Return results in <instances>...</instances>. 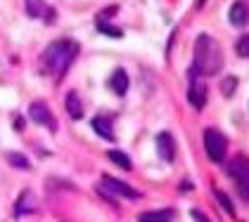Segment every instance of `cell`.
<instances>
[{"label":"cell","mask_w":249,"mask_h":222,"mask_svg":"<svg viewBox=\"0 0 249 222\" xmlns=\"http://www.w3.org/2000/svg\"><path fill=\"white\" fill-rule=\"evenodd\" d=\"M204 5V0H197V7H202Z\"/></svg>","instance_id":"23"},{"label":"cell","mask_w":249,"mask_h":222,"mask_svg":"<svg viewBox=\"0 0 249 222\" xmlns=\"http://www.w3.org/2000/svg\"><path fill=\"white\" fill-rule=\"evenodd\" d=\"M97 29H100L102 33L112 36V38H121V29H116V26H109V24H105L102 19H97Z\"/></svg>","instance_id":"18"},{"label":"cell","mask_w":249,"mask_h":222,"mask_svg":"<svg viewBox=\"0 0 249 222\" xmlns=\"http://www.w3.org/2000/svg\"><path fill=\"white\" fill-rule=\"evenodd\" d=\"M36 199H34V194L31 191H24L19 199H17V204H15V215L21 218V215H31V213H36Z\"/></svg>","instance_id":"9"},{"label":"cell","mask_w":249,"mask_h":222,"mask_svg":"<svg viewBox=\"0 0 249 222\" xmlns=\"http://www.w3.org/2000/svg\"><path fill=\"white\" fill-rule=\"evenodd\" d=\"M29 118L38 126H53V113H50L45 102H34L29 107Z\"/></svg>","instance_id":"8"},{"label":"cell","mask_w":249,"mask_h":222,"mask_svg":"<svg viewBox=\"0 0 249 222\" xmlns=\"http://www.w3.org/2000/svg\"><path fill=\"white\" fill-rule=\"evenodd\" d=\"M192 69L199 76H216L223 69V50L209 33H202L197 38V43H195Z\"/></svg>","instance_id":"1"},{"label":"cell","mask_w":249,"mask_h":222,"mask_svg":"<svg viewBox=\"0 0 249 222\" xmlns=\"http://www.w3.org/2000/svg\"><path fill=\"white\" fill-rule=\"evenodd\" d=\"M102 189H107L112 196H126V199H140V194L135 191L133 187H128L126 182H121V180H114V177H109V175H105L102 177Z\"/></svg>","instance_id":"6"},{"label":"cell","mask_w":249,"mask_h":222,"mask_svg":"<svg viewBox=\"0 0 249 222\" xmlns=\"http://www.w3.org/2000/svg\"><path fill=\"white\" fill-rule=\"evenodd\" d=\"M7 161H10L12 166L21 168V170H29V161H26V156H21V154H7Z\"/></svg>","instance_id":"19"},{"label":"cell","mask_w":249,"mask_h":222,"mask_svg":"<svg viewBox=\"0 0 249 222\" xmlns=\"http://www.w3.org/2000/svg\"><path fill=\"white\" fill-rule=\"evenodd\" d=\"M26 10H29V15L31 17H53V10L43 2V0H26Z\"/></svg>","instance_id":"14"},{"label":"cell","mask_w":249,"mask_h":222,"mask_svg":"<svg viewBox=\"0 0 249 222\" xmlns=\"http://www.w3.org/2000/svg\"><path fill=\"white\" fill-rule=\"evenodd\" d=\"M107 156H109V161H114L119 168H124V170H131V159H128L126 154H121V151L112 149V151H109Z\"/></svg>","instance_id":"16"},{"label":"cell","mask_w":249,"mask_h":222,"mask_svg":"<svg viewBox=\"0 0 249 222\" xmlns=\"http://www.w3.org/2000/svg\"><path fill=\"white\" fill-rule=\"evenodd\" d=\"M213 194H216V199H218V204H221V208H223V210L228 213L230 218H232V215H235V208H232V201H230V199L226 196V194H223V191H218V189H216Z\"/></svg>","instance_id":"17"},{"label":"cell","mask_w":249,"mask_h":222,"mask_svg":"<svg viewBox=\"0 0 249 222\" xmlns=\"http://www.w3.org/2000/svg\"><path fill=\"white\" fill-rule=\"evenodd\" d=\"M235 85H237V80L230 76V78H226V80L221 83V90H223V95H226V97H232V95H235Z\"/></svg>","instance_id":"20"},{"label":"cell","mask_w":249,"mask_h":222,"mask_svg":"<svg viewBox=\"0 0 249 222\" xmlns=\"http://www.w3.org/2000/svg\"><path fill=\"white\" fill-rule=\"evenodd\" d=\"M230 24L232 26H245L249 21V5L247 2H242V0H237L232 7H230Z\"/></svg>","instance_id":"11"},{"label":"cell","mask_w":249,"mask_h":222,"mask_svg":"<svg viewBox=\"0 0 249 222\" xmlns=\"http://www.w3.org/2000/svg\"><path fill=\"white\" fill-rule=\"evenodd\" d=\"M190 74V88H188V102H190L195 109H204V102H207V85L202 83V76L197 74L195 69L188 71Z\"/></svg>","instance_id":"5"},{"label":"cell","mask_w":249,"mask_h":222,"mask_svg":"<svg viewBox=\"0 0 249 222\" xmlns=\"http://www.w3.org/2000/svg\"><path fill=\"white\" fill-rule=\"evenodd\" d=\"M176 218V210L173 208H161V210H147V213H140L138 222H171Z\"/></svg>","instance_id":"10"},{"label":"cell","mask_w":249,"mask_h":222,"mask_svg":"<svg viewBox=\"0 0 249 222\" xmlns=\"http://www.w3.org/2000/svg\"><path fill=\"white\" fill-rule=\"evenodd\" d=\"M78 55V45L74 40H55L45 48L43 52V66L45 71L55 78H62L67 74V69L71 66V62Z\"/></svg>","instance_id":"2"},{"label":"cell","mask_w":249,"mask_h":222,"mask_svg":"<svg viewBox=\"0 0 249 222\" xmlns=\"http://www.w3.org/2000/svg\"><path fill=\"white\" fill-rule=\"evenodd\" d=\"M109 88H112L119 97H124L126 90H128V74H126L124 69H114L112 76H109Z\"/></svg>","instance_id":"12"},{"label":"cell","mask_w":249,"mask_h":222,"mask_svg":"<svg viewBox=\"0 0 249 222\" xmlns=\"http://www.w3.org/2000/svg\"><path fill=\"white\" fill-rule=\"evenodd\" d=\"M226 170H228L230 180H232V185L237 189L240 199L249 201V159L235 156V159H230V163Z\"/></svg>","instance_id":"3"},{"label":"cell","mask_w":249,"mask_h":222,"mask_svg":"<svg viewBox=\"0 0 249 222\" xmlns=\"http://www.w3.org/2000/svg\"><path fill=\"white\" fill-rule=\"evenodd\" d=\"M192 218H195V220H197V222H211L209 218H207L204 213H199V210H192Z\"/></svg>","instance_id":"22"},{"label":"cell","mask_w":249,"mask_h":222,"mask_svg":"<svg viewBox=\"0 0 249 222\" xmlns=\"http://www.w3.org/2000/svg\"><path fill=\"white\" fill-rule=\"evenodd\" d=\"M204 151L213 163H223V159L228 154V140L218 128L204 130Z\"/></svg>","instance_id":"4"},{"label":"cell","mask_w":249,"mask_h":222,"mask_svg":"<svg viewBox=\"0 0 249 222\" xmlns=\"http://www.w3.org/2000/svg\"><path fill=\"white\" fill-rule=\"evenodd\" d=\"M93 130H95L100 137H105V140H114V130H112V121L107 118V116H95L93 118Z\"/></svg>","instance_id":"13"},{"label":"cell","mask_w":249,"mask_h":222,"mask_svg":"<svg viewBox=\"0 0 249 222\" xmlns=\"http://www.w3.org/2000/svg\"><path fill=\"white\" fill-rule=\"evenodd\" d=\"M67 111H69L71 118H81V116H83V104H81V99H78L76 93L67 95Z\"/></svg>","instance_id":"15"},{"label":"cell","mask_w":249,"mask_h":222,"mask_svg":"<svg viewBox=\"0 0 249 222\" xmlns=\"http://www.w3.org/2000/svg\"><path fill=\"white\" fill-rule=\"evenodd\" d=\"M235 50H237V55L240 57H249V36H242L237 40V45H235Z\"/></svg>","instance_id":"21"},{"label":"cell","mask_w":249,"mask_h":222,"mask_svg":"<svg viewBox=\"0 0 249 222\" xmlns=\"http://www.w3.org/2000/svg\"><path fill=\"white\" fill-rule=\"evenodd\" d=\"M157 151H159L161 161H173L176 159V142H173L171 132H159L157 135Z\"/></svg>","instance_id":"7"}]
</instances>
